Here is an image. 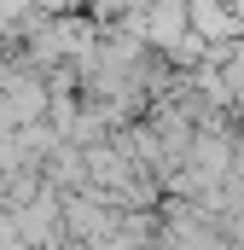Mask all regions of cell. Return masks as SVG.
Instances as JSON below:
<instances>
[{"mask_svg":"<svg viewBox=\"0 0 244 250\" xmlns=\"http://www.w3.org/2000/svg\"><path fill=\"white\" fill-rule=\"evenodd\" d=\"M186 29H192L198 41H227V47L244 41V18L227 12L221 0H186Z\"/></svg>","mask_w":244,"mask_h":250,"instance_id":"6da1fadb","label":"cell"},{"mask_svg":"<svg viewBox=\"0 0 244 250\" xmlns=\"http://www.w3.org/2000/svg\"><path fill=\"white\" fill-rule=\"evenodd\" d=\"M221 6H227V12H239V18H244V0H221Z\"/></svg>","mask_w":244,"mask_h":250,"instance_id":"7a4b0ae2","label":"cell"}]
</instances>
